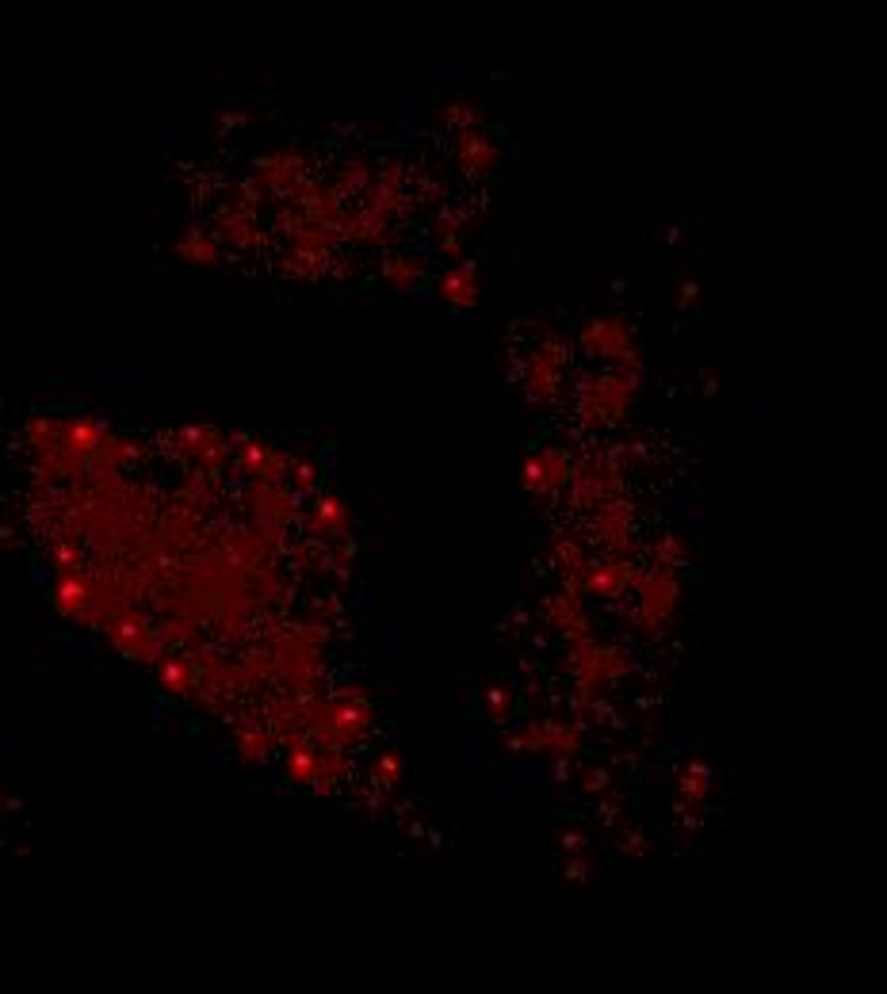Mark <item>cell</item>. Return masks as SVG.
Instances as JSON below:
<instances>
[{
  "instance_id": "13",
  "label": "cell",
  "mask_w": 887,
  "mask_h": 994,
  "mask_svg": "<svg viewBox=\"0 0 887 994\" xmlns=\"http://www.w3.org/2000/svg\"><path fill=\"white\" fill-rule=\"evenodd\" d=\"M383 275L394 283V288L410 291L425 280V261H421V257H410V253H394V257H386Z\"/></svg>"
},
{
  "instance_id": "5",
  "label": "cell",
  "mask_w": 887,
  "mask_h": 994,
  "mask_svg": "<svg viewBox=\"0 0 887 994\" xmlns=\"http://www.w3.org/2000/svg\"><path fill=\"white\" fill-rule=\"evenodd\" d=\"M245 505L253 509L256 524H269V529H280V524H288L299 516V494H291V490H283V486H272V482H249Z\"/></svg>"
},
{
  "instance_id": "14",
  "label": "cell",
  "mask_w": 887,
  "mask_h": 994,
  "mask_svg": "<svg viewBox=\"0 0 887 994\" xmlns=\"http://www.w3.org/2000/svg\"><path fill=\"white\" fill-rule=\"evenodd\" d=\"M288 482H291V494H310V490L317 486V466L310 460H303V455H291Z\"/></svg>"
},
{
  "instance_id": "9",
  "label": "cell",
  "mask_w": 887,
  "mask_h": 994,
  "mask_svg": "<svg viewBox=\"0 0 887 994\" xmlns=\"http://www.w3.org/2000/svg\"><path fill=\"white\" fill-rule=\"evenodd\" d=\"M436 295H441L444 302H452V307H460V310L475 307V302L482 299L478 272L471 264H452L441 280H436Z\"/></svg>"
},
{
  "instance_id": "6",
  "label": "cell",
  "mask_w": 887,
  "mask_h": 994,
  "mask_svg": "<svg viewBox=\"0 0 887 994\" xmlns=\"http://www.w3.org/2000/svg\"><path fill=\"white\" fill-rule=\"evenodd\" d=\"M306 180V158L295 150H275L269 153V158L256 161V180L253 184L261 188V192H283L288 195L295 184H303Z\"/></svg>"
},
{
  "instance_id": "11",
  "label": "cell",
  "mask_w": 887,
  "mask_h": 994,
  "mask_svg": "<svg viewBox=\"0 0 887 994\" xmlns=\"http://www.w3.org/2000/svg\"><path fill=\"white\" fill-rule=\"evenodd\" d=\"M310 524H314L322 535H349V524H352L349 501H344L341 494L322 490L317 501H314V509H310Z\"/></svg>"
},
{
  "instance_id": "2",
  "label": "cell",
  "mask_w": 887,
  "mask_h": 994,
  "mask_svg": "<svg viewBox=\"0 0 887 994\" xmlns=\"http://www.w3.org/2000/svg\"><path fill=\"white\" fill-rule=\"evenodd\" d=\"M582 349H589L593 357H601L608 368H632L643 371L639 360V341H635L632 325L624 322L619 314H597L582 325Z\"/></svg>"
},
{
  "instance_id": "10",
  "label": "cell",
  "mask_w": 887,
  "mask_h": 994,
  "mask_svg": "<svg viewBox=\"0 0 887 994\" xmlns=\"http://www.w3.org/2000/svg\"><path fill=\"white\" fill-rule=\"evenodd\" d=\"M214 238H219V245L226 241V245H253L256 241V227H253V211H245V207H222L219 214H214Z\"/></svg>"
},
{
  "instance_id": "8",
  "label": "cell",
  "mask_w": 887,
  "mask_h": 994,
  "mask_svg": "<svg viewBox=\"0 0 887 994\" xmlns=\"http://www.w3.org/2000/svg\"><path fill=\"white\" fill-rule=\"evenodd\" d=\"M455 161L467 172H494L502 165V145L486 131H463L455 134Z\"/></svg>"
},
{
  "instance_id": "3",
  "label": "cell",
  "mask_w": 887,
  "mask_h": 994,
  "mask_svg": "<svg viewBox=\"0 0 887 994\" xmlns=\"http://www.w3.org/2000/svg\"><path fill=\"white\" fill-rule=\"evenodd\" d=\"M566 357H571V344L558 333H547L544 341L532 349L528 368H524V391H528L532 402H551L563 391V368Z\"/></svg>"
},
{
  "instance_id": "1",
  "label": "cell",
  "mask_w": 887,
  "mask_h": 994,
  "mask_svg": "<svg viewBox=\"0 0 887 994\" xmlns=\"http://www.w3.org/2000/svg\"><path fill=\"white\" fill-rule=\"evenodd\" d=\"M639 394V371L608 368L601 375H585L578 386V421L585 429H613Z\"/></svg>"
},
{
  "instance_id": "7",
  "label": "cell",
  "mask_w": 887,
  "mask_h": 994,
  "mask_svg": "<svg viewBox=\"0 0 887 994\" xmlns=\"http://www.w3.org/2000/svg\"><path fill=\"white\" fill-rule=\"evenodd\" d=\"M108 421L100 418H62V452H69L73 460H81L84 466H89V460L97 455V448L108 440Z\"/></svg>"
},
{
  "instance_id": "12",
  "label": "cell",
  "mask_w": 887,
  "mask_h": 994,
  "mask_svg": "<svg viewBox=\"0 0 887 994\" xmlns=\"http://www.w3.org/2000/svg\"><path fill=\"white\" fill-rule=\"evenodd\" d=\"M172 249H177V257H180V261H188V264L214 268V264L222 261L219 238H214V233H206V230H200V227H188L184 233H180V241Z\"/></svg>"
},
{
  "instance_id": "4",
  "label": "cell",
  "mask_w": 887,
  "mask_h": 994,
  "mask_svg": "<svg viewBox=\"0 0 887 994\" xmlns=\"http://www.w3.org/2000/svg\"><path fill=\"white\" fill-rule=\"evenodd\" d=\"M571 474H574V455L566 448H540L521 466V486L536 498H551L571 486Z\"/></svg>"
}]
</instances>
